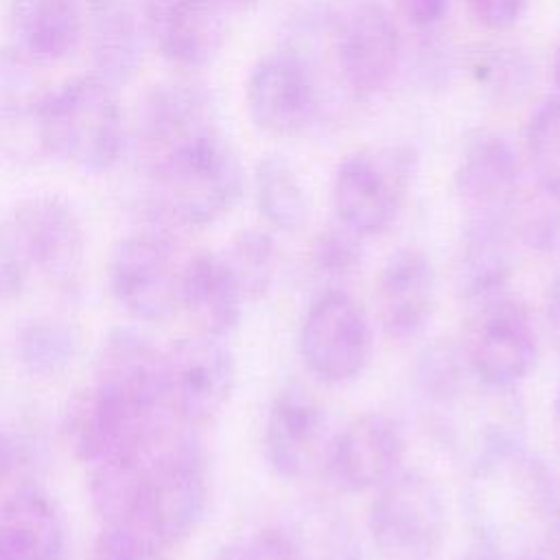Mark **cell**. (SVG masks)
<instances>
[{
  "instance_id": "cell-1",
  "label": "cell",
  "mask_w": 560,
  "mask_h": 560,
  "mask_svg": "<svg viewBox=\"0 0 560 560\" xmlns=\"http://www.w3.org/2000/svg\"><path fill=\"white\" fill-rule=\"evenodd\" d=\"M462 494L472 542L497 560H549L560 542L556 475L523 444L470 464Z\"/></svg>"
},
{
  "instance_id": "cell-2",
  "label": "cell",
  "mask_w": 560,
  "mask_h": 560,
  "mask_svg": "<svg viewBox=\"0 0 560 560\" xmlns=\"http://www.w3.org/2000/svg\"><path fill=\"white\" fill-rule=\"evenodd\" d=\"M413 389L427 431L466 468L492 451L521 444L523 405L516 387L481 378L462 346L446 339L424 346Z\"/></svg>"
},
{
  "instance_id": "cell-3",
  "label": "cell",
  "mask_w": 560,
  "mask_h": 560,
  "mask_svg": "<svg viewBox=\"0 0 560 560\" xmlns=\"http://www.w3.org/2000/svg\"><path fill=\"white\" fill-rule=\"evenodd\" d=\"M149 206L162 223L201 228L225 217L243 197L245 171L225 136L214 129L144 166Z\"/></svg>"
},
{
  "instance_id": "cell-4",
  "label": "cell",
  "mask_w": 560,
  "mask_h": 560,
  "mask_svg": "<svg viewBox=\"0 0 560 560\" xmlns=\"http://www.w3.org/2000/svg\"><path fill=\"white\" fill-rule=\"evenodd\" d=\"M37 144L83 173L114 168L127 149L118 88L94 72L50 88L37 114Z\"/></svg>"
},
{
  "instance_id": "cell-5",
  "label": "cell",
  "mask_w": 560,
  "mask_h": 560,
  "mask_svg": "<svg viewBox=\"0 0 560 560\" xmlns=\"http://www.w3.org/2000/svg\"><path fill=\"white\" fill-rule=\"evenodd\" d=\"M208 490L206 457L190 435L153 442L142 459L138 529L164 547L179 545L199 527Z\"/></svg>"
},
{
  "instance_id": "cell-6",
  "label": "cell",
  "mask_w": 560,
  "mask_h": 560,
  "mask_svg": "<svg viewBox=\"0 0 560 560\" xmlns=\"http://www.w3.org/2000/svg\"><path fill=\"white\" fill-rule=\"evenodd\" d=\"M416 166V149L402 142L348 153L332 175L335 219L361 238L387 232L407 201Z\"/></svg>"
},
{
  "instance_id": "cell-7",
  "label": "cell",
  "mask_w": 560,
  "mask_h": 560,
  "mask_svg": "<svg viewBox=\"0 0 560 560\" xmlns=\"http://www.w3.org/2000/svg\"><path fill=\"white\" fill-rule=\"evenodd\" d=\"M368 527L378 560H438L446 536L438 483L422 470L400 468L374 490Z\"/></svg>"
},
{
  "instance_id": "cell-8",
  "label": "cell",
  "mask_w": 560,
  "mask_h": 560,
  "mask_svg": "<svg viewBox=\"0 0 560 560\" xmlns=\"http://www.w3.org/2000/svg\"><path fill=\"white\" fill-rule=\"evenodd\" d=\"M319 83L308 57L293 44L267 50L245 79L252 125L271 138H300L319 116Z\"/></svg>"
},
{
  "instance_id": "cell-9",
  "label": "cell",
  "mask_w": 560,
  "mask_h": 560,
  "mask_svg": "<svg viewBox=\"0 0 560 560\" xmlns=\"http://www.w3.org/2000/svg\"><path fill=\"white\" fill-rule=\"evenodd\" d=\"M538 330L529 306L501 291L470 304L462 350L472 370L501 387H516L538 361Z\"/></svg>"
},
{
  "instance_id": "cell-10",
  "label": "cell",
  "mask_w": 560,
  "mask_h": 560,
  "mask_svg": "<svg viewBox=\"0 0 560 560\" xmlns=\"http://www.w3.org/2000/svg\"><path fill=\"white\" fill-rule=\"evenodd\" d=\"M298 346L317 378L335 385L354 381L374 352L370 317L343 289H322L304 313Z\"/></svg>"
},
{
  "instance_id": "cell-11",
  "label": "cell",
  "mask_w": 560,
  "mask_h": 560,
  "mask_svg": "<svg viewBox=\"0 0 560 560\" xmlns=\"http://www.w3.org/2000/svg\"><path fill=\"white\" fill-rule=\"evenodd\" d=\"M236 363L219 337L190 335L164 350L166 411L188 427L212 422L230 402Z\"/></svg>"
},
{
  "instance_id": "cell-12",
  "label": "cell",
  "mask_w": 560,
  "mask_h": 560,
  "mask_svg": "<svg viewBox=\"0 0 560 560\" xmlns=\"http://www.w3.org/2000/svg\"><path fill=\"white\" fill-rule=\"evenodd\" d=\"M335 55L341 81L357 101L383 94L400 66L402 37L396 18L378 0H357L335 28Z\"/></svg>"
},
{
  "instance_id": "cell-13",
  "label": "cell",
  "mask_w": 560,
  "mask_h": 560,
  "mask_svg": "<svg viewBox=\"0 0 560 560\" xmlns=\"http://www.w3.org/2000/svg\"><path fill=\"white\" fill-rule=\"evenodd\" d=\"M179 273L173 243L162 232L120 238L109 258V291L138 319L160 322L179 306Z\"/></svg>"
},
{
  "instance_id": "cell-14",
  "label": "cell",
  "mask_w": 560,
  "mask_h": 560,
  "mask_svg": "<svg viewBox=\"0 0 560 560\" xmlns=\"http://www.w3.org/2000/svg\"><path fill=\"white\" fill-rule=\"evenodd\" d=\"M219 129L210 92L188 79H171L151 85L138 101L131 127V144L142 166L182 144Z\"/></svg>"
},
{
  "instance_id": "cell-15",
  "label": "cell",
  "mask_w": 560,
  "mask_h": 560,
  "mask_svg": "<svg viewBox=\"0 0 560 560\" xmlns=\"http://www.w3.org/2000/svg\"><path fill=\"white\" fill-rule=\"evenodd\" d=\"M330 442L328 418L311 392L287 385L273 396L265 418L262 451L280 479L304 481L324 472Z\"/></svg>"
},
{
  "instance_id": "cell-16",
  "label": "cell",
  "mask_w": 560,
  "mask_h": 560,
  "mask_svg": "<svg viewBox=\"0 0 560 560\" xmlns=\"http://www.w3.org/2000/svg\"><path fill=\"white\" fill-rule=\"evenodd\" d=\"M66 435L83 464L98 466L142 457L160 431L158 420L140 416L92 385L68 405Z\"/></svg>"
},
{
  "instance_id": "cell-17",
  "label": "cell",
  "mask_w": 560,
  "mask_h": 560,
  "mask_svg": "<svg viewBox=\"0 0 560 560\" xmlns=\"http://www.w3.org/2000/svg\"><path fill=\"white\" fill-rule=\"evenodd\" d=\"M28 267L57 282L72 280L85 254V234L74 208L57 195L22 199L7 223Z\"/></svg>"
},
{
  "instance_id": "cell-18",
  "label": "cell",
  "mask_w": 560,
  "mask_h": 560,
  "mask_svg": "<svg viewBox=\"0 0 560 560\" xmlns=\"http://www.w3.org/2000/svg\"><path fill=\"white\" fill-rule=\"evenodd\" d=\"M405 459V435L394 418L365 411L332 435L324 472L343 492H365L392 479Z\"/></svg>"
},
{
  "instance_id": "cell-19",
  "label": "cell",
  "mask_w": 560,
  "mask_h": 560,
  "mask_svg": "<svg viewBox=\"0 0 560 560\" xmlns=\"http://www.w3.org/2000/svg\"><path fill=\"white\" fill-rule=\"evenodd\" d=\"M94 387L140 416L160 420L166 411L164 350L138 328L109 330L98 350Z\"/></svg>"
},
{
  "instance_id": "cell-20",
  "label": "cell",
  "mask_w": 560,
  "mask_h": 560,
  "mask_svg": "<svg viewBox=\"0 0 560 560\" xmlns=\"http://www.w3.org/2000/svg\"><path fill=\"white\" fill-rule=\"evenodd\" d=\"M149 44L173 66H208L225 37V7L219 0H140Z\"/></svg>"
},
{
  "instance_id": "cell-21",
  "label": "cell",
  "mask_w": 560,
  "mask_h": 560,
  "mask_svg": "<svg viewBox=\"0 0 560 560\" xmlns=\"http://www.w3.org/2000/svg\"><path fill=\"white\" fill-rule=\"evenodd\" d=\"M376 319L392 341H411L431 324L438 308V273L418 247H398L376 280Z\"/></svg>"
},
{
  "instance_id": "cell-22",
  "label": "cell",
  "mask_w": 560,
  "mask_h": 560,
  "mask_svg": "<svg viewBox=\"0 0 560 560\" xmlns=\"http://www.w3.org/2000/svg\"><path fill=\"white\" fill-rule=\"evenodd\" d=\"M523 164L514 144L499 133H477L464 147L453 188L468 217H510L521 199Z\"/></svg>"
},
{
  "instance_id": "cell-23",
  "label": "cell",
  "mask_w": 560,
  "mask_h": 560,
  "mask_svg": "<svg viewBox=\"0 0 560 560\" xmlns=\"http://www.w3.org/2000/svg\"><path fill=\"white\" fill-rule=\"evenodd\" d=\"M2 11L9 46L39 68L68 59L85 33L79 0H4Z\"/></svg>"
},
{
  "instance_id": "cell-24",
  "label": "cell",
  "mask_w": 560,
  "mask_h": 560,
  "mask_svg": "<svg viewBox=\"0 0 560 560\" xmlns=\"http://www.w3.org/2000/svg\"><path fill=\"white\" fill-rule=\"evenodd\" d=\"M514 232L510 217H468L459 236L453 282L466 302L508 291L514 273Z\"/></svg>"
},
{
  "instance_id": "cell-25",
  "label": "cell",
  "mask_w": 560,
  "mask_h": 560,
  "mask_svg": "<svg viewBox=\"0 0 560 560\" xmlns=\"http://www.w3.org/2000/svg\"><path fill=\"white\" fill-rule=\"evenodd\" d=\"M245 295L223 254L199 249L182 262L179 306L197 332L228 337L243 317Z\"/></svg>"
},
{
  "instance_id": "cell-26",
  "label": "cell",
  "mask_w": 560,
  "mask_h": 560,
  "mask_svg": "<svg viewBox=\"0 0 560 560\" xmlns=\"http://www.w3.org/2000/svg\"><path fill=\"white\" fill-rule=\"evenodd\" d=\"M88 42L94 74L116 88L131 81L149 46L140 7L127 0H88Z\"/></svg>"
},
{
  "instance_id": "cell-27",
  "label": "cell",
  "mask_w": 560,
  "mask_h": 560,
  "mask_svg": "<svg viewBox=\"0 0 560 560\" xmlns=\"http://www.w3.org/2000/svg\"><path fill=\"white\" fill-rule=\"evenodd\" d=\"M63 523L37 486H18L0 505V560H59Z\"/></svg>"
},
{
  "instance_id": "cell-28",
  "label": "cell",
  "mask_w": 560,
  "mask_h": 560,
  "mask_svg": "<svg viewBox=\"0 0 560 560\" xmlns=\"http://www.w3.org/2000/svg\"><path fill=\"white\" fill-rule=\"evenodd\" d=\"M278 527L295 560H368L354 523L330 501H304Z\"/></svg>"
},
{
  "instance_id": "cell-29",
  "label": "cell",
  "mask_w": 560,
  "mask_h": 560,
  "mask_svg": "<svg viewBox=\"0 0 560 560\" xmlns=\"http://www.w3.org/2000/svg\"><path fill=\"white\" fill-rule=\"evenodd\" d=\"M39 70L11 46L0 48V140H24L28 133L37 144V114L50 90Z\"/></svg>"
},
{
  "instance_id": "cell-30",
  "label": "cell",
  "mask_w": 560,
  "mask_h": 560,
  "mask_svg": "<svg viewBox=\"0 0 560 560\" xmlns=\"http://www.w3.org/2000/svg\"><path fill=\"white\" fill-rule=\"evenodd\" d=\"M254 199L260 217L278 232L295 234L308 221L306 190L282 153H267L256 162Z\"/></svg>"
},
{
  "instance_id": "cell-31",
  "label": "cell",
  "mask_w": 560,
  "mask_h": 560,
  "mask_svg": "<svg viewBox=\"0 0 560 560\" xmlns=\"http://www.w3.org/2000/svg\"><path fill=\"white\" fill-rule=\"evenodd\" d=\"M15 357L33 376H57L77 357V335L59 319L37 317L15 332Z\"/></svg>"
},
{
  "instance_id": "cell-32",
  "label": "cell",
  "mask_w": 560,
  "mask_h": 560,
  "mask_svg": "<svg viewBox=\"0 0 560 560\" xmlns=\"http://www.w3.org/2000/svg\"><path fill=\"white\" fill-rule=\"evenodd\" d=\"M525 160L542 195L560 201V98L549 96L529 116Z\"/></svg>"
},
{
  "instance_id": "cell-33",
  "label": "cell",
  "mask_w": 560,
  "mask_h": 560,
  "mask_svg": "<svg viewBox=\"0 0 560 560\" xmlns=\"http://www.w3.org/2000/svg\"><path fill=\"white\" fill-rule=\"evenodd\" d=\"M475 85L494 103L521 101L532 83V63L510 46H490L472 55L468 63Z\"/></svg>"
},
{
  "instance_id": "cell-34",
  "label": "cell",
  "mask_w": 560,
  "mask_h": 560,
  "mask_svg": "<svg viewBox=\"0 0 560 560\" xmlns=\"http://www.w3.org/2000/svg\"><path fill=\"white\" fill-rule=\"evenodd\" d=\"M363 241L337 219L319 230L308 247V267L324 289H341L363 265Z\"/></svg>"
},
{
  "instance_id": "cell-35",
  "label": "cell",
  "mask_w": 560,
  "mask_h": 560,
  "mask_svg": "<svg viewBox=\"0 0 560 560\" xmlns=\"http://www.w3.org/2000/svg\"><path fill=\"white\" fill-rule=\"evenodd\" d=\"M223 258L228 260L245 300H256L271 289L278 271V247L269 232L254 228L238 232Z\"/></svg>"
},
{
  "instance_id": "cell-36",
  "label": "cell",
  "mask_w": 560,
  "mask_h": 560,
  "mask_svg": "<svg viewBox=\"0 0 560 560\" xmlns=\"http://www.w3.org/2000/svg\"><path fill=\"white\" fill-rule=\"evenodd\" d=\"M94 560H166L164 545L151 534L127 527L105 525L94 545Z\"/></svg>"
},
{
  "instance_id": "cell-37",
  "label": "cell",
  "mask_w": 560,
  "mask_h": 560,
  "mask_svg": "<svg viewBox=\"0 0 560 560\" xmlns=\"http://www.w3.org/2000/svg\"><path fill=\"white\" fill-rule=\"evenodd\" d=\"M28 262L22 256L13 234L0 223V302L22 295L28 280Z\"/></svg>"
},
{
  "instance_id": "cell-38",
  "label": "cell",
  "mask_w": 560,
  "mask_h": 560,
  "mask_svg": "<svg viewBox=\"0 0 560 560\" xmlns=\"http://www.w3.org/2000/svg\"><path fill=\"white\" fill-rule=\"evenodd\" d=\"M470 15L488 31L514 26L527 9V0H466Z\"/></svg>"
},
{
  "instance_id": "cell-39",
  "label": "cell",
  "mask_w": 560,
  "mask_h": 560,
  "mask_svg": "<svg viewBox=\"0 0 560 560\" xmlns=\"http://www.w3.org/2000/svg\"><path fill=\"white\" fill-rule=\"evenodd\" d=\"M398 13L420 33L435 31L451 13L453 0H396Z\"/></svg>"
},
{
  "instance_id": "cell-40",
  "label": "cell",
  "mask_w": 560,
  "mask_h": 560,
  "mask_svg": "<svg viewBox=\"0 0 560 560\" xmlns=\"http://www.w3.org/2000/svg\"><path fill=\"white\" fill-rule=\"evenodd\" d=\"M26 462V444L0 422V488L9 483Z\"/></svg>"
},
{
  "instance_id": "cell-41",
  "label": "cell",
  "mask_w": 560,
  "mask_h": 560,
  "mask_svg": "<svg viewBox=\"0 0 560 560\" xmlns=\"http://www.w3.org/2000/svg\"><path fill=\"white\" fill-rule=\"evenodd\" d=\"M545 319H547V328L549 335L556 343V348L560 350V273L551 280V284L547 287V295H545Z\"/></svg>"
},
{
  "instance_id": "cell-42",
  "label": "cell",
  "mask_w": 560,
  "mask_h": 560,
  "mask_svg": "<svg viewBox=\"0 0 560 560\" xmlns=\"http://www.w3.org/2000/svg\"><path fill=\"white\" fill-rule=\"evenodd\" d=\"M457 560H497V558H492L488 551H483L479 545H470L466 551H462L459 553V558Z\"/></svg>"
},
{
  "instance_id": "cell-43",
  "label": "cell",
  "mask_w": 560,
  "mask_h": 560,
  "mask_svg": "<svg viewBox=\"0 0 560 560\" xmlns=\"http://www.w3.org/2000/svg\"><path fill=\"white\" fill-rule=\"evenodd\" d=\"M551 81H553V96L560 98V42L556 46V52H553V63H551Z\"/></svg>"
},
{
  "instance_id": "cell-44",
  "label": "cell",
  "mask_w": 560,
  "mask_h": 560,
  "mask_svg": "<svg viewBox=\"0 0 560 560\" xmlns=\"http://www.w3.org/2000/svg\"><path fill=\"white\" fill-rule=\"evenodd\" d=\"M225 9H247L252 4H256L258 0H219Z\"/></svg>"
},
{
  "instance_id": "cell-45",
  "label": "cell",
  "mask_w": 560,
  "mask_h": 560,
  "mask_svg": "<svg viewBox=\"0 0 560 560\" xmlns=\"http://www.w3.org/2000/svg\"><path fill=\"white\" fill-rule=\"evenodd\" d=\"M556 418H558V427H560V387H558V396H556Z\"/></svg>"
},
{
  "instance_id": "cell-46",
  "label": "cell",
  "mask_w": 560,
  "mask_h": 560,
  "mask_svg": "<svg viewBox=\"0 0 560 560\" xmlns=\"http://www.w3.org/2000/svg\"><path fill=\"white\" fill-rule=\"evenodd\" d=\"M556 483H558V501H560V479L556 477Z\"/></svg>"
}]
</instances>
